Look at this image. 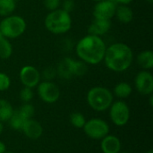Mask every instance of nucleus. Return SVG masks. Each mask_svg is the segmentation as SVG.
Instances as JSON below:
<instances>
[{"instance_id":"f257e3e1","label":"nucleus","mask_w":153,"mask_h":153,"mask_svg":"<svg viewBox=\"0 0 153 153\" xmlns=\"http://www.w3.org/2000/svg\"><path fill=\"white\" fill-rule=\"evenodd\" d=\"M106 48V45L100 36L89 34L77 43L76 53L85 63L97 65L104 59Z\"/></svg>"},{"instance_id":"f03ea898","label":"nucleus","mask_w":153,"mask_h":153,"mask_svg":"<svg viewBox=\"0 0 153 153\" xmlns=\"http://www.w3.org/2000/svg\"><path fill=\"white\" fill-rule=\"evenodd\" d=\"M134 54L130 47L124 43H115L106 48L104 60L107 67L114 72L127 70L133 62Z\"/></svg>"},{"instance_id":"7ed1b4c3","label":"nucleus","mask_w":153,"mask_h":153,"mask_svg":"<svg viewBox=\"0 0 153 153\" xmlns=\"http://www.w3.org/2000/svg\"><path fill=\"white\" fill-rule=\"evenodd\" d=\"M45 26L48 31L54 34H63L71 29L72 19L69 13L63 9H56L47 15Z\"/></svg>"},{"instance_id":"20e7f679","label":"nucleus","mask_w":153,"mask_h":153,"mask_svg":"<svg viewBox=\"0 0 153 153\" xmlns=\"http://www.w3.org/2000/svg\"><path fill=\"white\" fill-rule=\"evenodd\" d=\"M112 92L101 86L91 88L87 93V103L95 111L102 112L109 108L113 103Z\"/></svg>"},{"instance_id":"39448f33","label":"nucleus","mask_w":153,"mask_h":153,"mask_svg":"<svg viewBox=\"0 0 153 153\" xmlns=\"http://www.w3.org/2000/svg\"><path fill=\"white\" fill-rule=\"evenodd\" d=\"M26 29L24 19L17 15H8L0 22V33L6 39L21 36Z\"/></svg>"},{"instance_id":"423d86ee","label":"nucleus","mask_w":153,"mask_h":153,"mask_svg":"<svg viewBox=\"0 0 153 153\" xmlns=\"http://www.w3.org/2000/svg\"><path fill=\"white\" fill-rule=\"evenodd\" d=\"M82 129L85 134L92 140H101L109 134L108 124L100 118H91L86 121Z\"/></svg>"},{"instance_id":"0eeeda50","label":"nucleus","mask_w":153,"mask_h":153,"mask_svg":"<svg viewBox=\"0 0 153 153\" xmlns=\"http://www.w3.org/2000/svg\"><path fill=\"white\" fill-rule=\"evenodd\" d=\"M109 117L112 123L119 127L125 126L130 119V108L123 100H117L109 107Z\"/></svg>"},{"instance_id":"6e6552de","label":"nucleus","mask_w":153,"mask_h":153,"mask_svg":"<svg viewBox=\"0 0 153 153\" xmlns=\"http://www.w3.org/2000/svg\"><path fill=\"white\" fill-rule=\"evenodd\" d=\"M38 85V94L42 101L52 104L59 100L60 90L56 83L50 81H45Z\"/></svg>"},{"instance_id":"1a4fd4ad","label":"nucleus","mask_w":153,"mask_h":153,"mask_svg":"<svg viewBox=\"0 0 153 153\" xmlns=\"http://www.w3.org/2000/svg\"><path fill=\"white\" fill-rule=\"evenodd\" d=\"M116 4L111 0H103L98 2L93 9V16L95 19L110 20L116 13Z\"/></svg>"},{"instance_id":"9d476101","label":"nucleus","mask_w":153,"mask_h":153,"mask_svg":"<svg viewBox=\"0 0 153 153\" xmlns=\"http://www.w3.org/2000/svg\"><path fill=\"white\" fill-rule=\"evenodd\" d=\"M135 88L142 95H152L153 91L152 74L146 71L140 72L135 77Z\"/></svg>"},{"instance_id":"9b49d317","label":"nucleus","mask_w":153,"mask_h":153,"mask_svg":"<svg viewBox=\"0 0 153 153\" xmlns=\"http://www.w3.org/2000/svg\"><path fill=\"white\" fill-rule=\"evenodd\" d=\"M20 80L24 87L32 89L38 86L40 81V74L35 67L31 65H25L20 72Z\"/></svg>"},{"instance_id":"f8f14e48","label":"nucleus","mask_w":153,"mask_h":153,"mask_svg":"<svg viewBox=\"0 0 153 153\" xmlns=\"http://www.w3.org/2000/svg\"><path fill=\"white\" fill-rule=\"evenodd\" d=\"M22 132L30 140H38L43 134V127L39 122L30 118L24 122Z\"/></svg>"},{"instance_id":"ddd939ff","label":"nucleus","mask_w":153,"mask_h":153,"mask_svg":"<svg viewBox=\"0 0 153 153\" xmlns=\"http://www.w3.org/2000/svg\"><path fill=\"white\" fill-rule=\"evenodd\" d=\"M121 148V141L116 135L108 134L100 140V149L103 153H119Z\"/></svg>"},{"instance_id":"4468645a","label":"nucleus","mask_w":153,"mask_h":153,"mask_svg":"<svg viewBox=\"0 0 153 153\" xmlns=\"http://www.w3.org/2000/svg\"><path fill=\"white\" fill-rule=\"evenodd\" d=\"M111 27L110 20H100L95 19L90 25L88 29V32L90 35H95V36H101L107 33Z\"/></svg>"},{"instance_id":"2eb2a0df","label":"nucleus","mask_w":153,"mask_h":153,"mask_svg":"<svg viewBox=\"0 0 153 153\" xmlns=\"http://www.w3.org/2000/svg\"><path fill=\"white\" fill-rule=\"evenodd\" d=\"M115 14L117 15L119 22H121L122 23H129L130 22H132L134 18L133 10L130 7L126 6V4H122L117 7Z\"/></svg>"},{"instance_id":"dca6fc26","label":"nucleus","mask_w":153,"mask_h":153,"mask_svg":"<svg viewBox=\"0 0 153 153\" xmlns=\"http://www.w3.org/2000/svg\"><path fill=\"white\" fill-rule=\"evenodd\" d=\"M71 59L69 57L64 58L58 65L56 69V74L63 79H71L73 76L71 71Z\"/></svg>"},{"instance_id":"f3484780","label":"nucleus","mask_w":153,"mask_h":153,"mask_svg":"<svg viewBox=\"0 0 153 153\" xmlns=\"http://www.w3.org/2000/svg\"><path fill=\"white\" fill-rule=\"evenodd\" d=\"M14 109L12 104L3 99H0V121L1 122H7L12 115L13 114Z\"/></svg>"},{"instance_id":"a211bd4d","label":"nucleus","mask_w":153,"mask_h":153,"mask_svg":"<svg viewBox=\"0 0 153 153\" xmlns=\"http://www.w3.org/2000/svg\"><path fill=\"white\" fill-rule=\"evenodd\" d=\"M138 64L143 69H152L153 67V53L151 50L141 52L137 56Z\"/></svg>"},{"instance_id":"6ab92c4d","label":"nucleus","mask_w":153,"mask_h":153,"mask_svg":"<svg viewBox=\"0 0 153 153\" xmlns=\"http://www.w3.org/2000/svg\"><path fill=\"white\" fill-rule=\"evenodd\" d=\"M132 86L128 82H119L117 84L114 88V93L115 95L119 99H126L132 94Z\"/></svg>"},{"instance_id":"aec40b11","label":"nucleus","mask_w":153,"mask_h":153,"mask_svg":"<svg viewBox=\"0 0 153 153\" xmlns=\"http://www.w3.org/2000/svg\"><path fill=\"white\" fill-rule=\"evenodd\" d=\"M25 121H26V119L17 110H14L13 114L12 115V117H10V119L7 122L12 129L16 130V131H22V128Z\"/></svg>"},{"instance_id":"412c9836","label":"nucleus","mask_w":153,"mask_h":153,"mask_svg":"<svg viewBox=\"0 0 153 153\" xmlns=\"http://www.w3.org/2000/svg\"><path fill=\"white\" fill-rule=\"evenodd\" d=\"M13 53V48L5 37L0 33V58L8 59Z\"/></svg>"},{"instance_id":"4be33fe9","label":"nucleus","mask_w":153,"mask_h":153,"mask_svg":"<svg viewBox=\"0 0 153 153\" xmlns=\"http://www.w3.org/2000/svg\"><path fill=\"white\" fill-rule=\"evenodd\" d=\"M71 70L73 76H82L86 74L88 67L84 62L71 59Z\"/></svg>"},{"instance_id":"5701e85b","label":"nucleus","mask_w":153,"mask_h":153,"mask_svg":"<svg viewBox=\"0 0 153 153\" xmlns=\"http://www.w3.org/2000/svg\"><path fill=\"white\" fill-rule=\"evenodd\" d=\"M14 0H0V16H8L15 9Z\"/></svg>"},{"instance_id":"b1692460","label":"nucleus","mask_w":153,"mask_h":153,"mask_svg":"<svg viewBox=\"0 0 153 153\" xmlns=\"http://www.w3.org/2000/svg\"><path fill=\"white\" fill-rule=\"evenodd\" d=\"M70 123L71 125L78 129H82L83 128L85 123H86V119L85 117L80 113V112H74L70 115Z\"/></svg>"},{"instance_id":"393cba45","label":"nucleus","mask_w":153,"mask_h":153,"mask_svg":"<svg viewBox=\"0 0 153 153\" xmlns=\"http://www.w3.org/2000/svg\"><path fill=\"white\" fill-rule=\"evenodd\" d=\"M17 111L27 120V119H30L33 117L34 114H35V108L34 107L30 104V103H23L18 109Z\"/></svg>"},{"instance_id":"a878e982","label":"nucleus","mask_w":153,"mask_h":153,"mask_svg":"<svg viewBox=\"0 0 153 153\" xmlns=\"http://www.w3.org/2000/svg\"><path fill=\"white\" fill-rule=\"evenodd\" d=\"M33 96L34 94L30 88L24 87L20 91V99L23 103H30V101L33 99Z\"/></svg>"},{"instance_id":"bb28decb","label":"nucleus","mask_w":153,"mask_h":153,"mask_svg":"<svg viewBox=\"0 0 153 153\" xmlns=\"http://www.w3.org/2000/svg\"><path fill=\"white\" fill-rule=\"evenodd\" d=\"M11 85V80L9 76L4 73H0V91H4L9 89Z\"/></svg>"},{"instance_id":"cd10ccee","label":"nucleus","mask_w":153,"mask_h":153,"mask_svg":"<svg viewBox=\"0 0 153 153\" xmlns=\"http://www.w3.org/2000/svg\"><path fill=\"white\" fill-rule=\"evenodd\" d=\"M44 5L49 11L58 9L60 5V0H44Z\"/></svg>"},{"instance_id":"c85d7f7f","label":"nucleus","mask_w":153,"mask_h":153,"mask_svg":"<svg viewBox=\"0 0 153 153\" xmlns=\"http://www.w3.org/2000/svg\"><path fill=\"white\" fill-rule=\"evenodd\" d=\"M56 70H55L54 68H51V67L47 68L43 73V76H44V78H46L47 81H50L51 79H53L56 76Z\"/></svg>"},{"instance_id":"c756f323","label":"nucleus","mask_w":153,"mask_h":153,"mask_svg":"<svg viewBox=\"0 0 153 153\" xmlns=\"http://www.w3.org/2000/svg\"><path fill=\"white\" fill-rule=\"evenodd\" d=\"M74 8V3L73 0H65L63 3V10L67 13H70Z\"/></svg>"},{"instance_id":"7c9ffc66","label":"nucleus","mask_w":153,"mask_h":153,"mask_svg":"<svg viewBox=\"0 0 153 153\" xmlns=\"http://www.w3.org/2000/svg\"><path fill=\"white\" fill-rule=\"evenodd\" d=\"M6 152V146L5 144L0 141V153H4Z\"/></svg>"},{"instance_id":"2f4dec72","label":"nucleus","mask_w":153,"mask_h":153,"mask_svg":"<svg viewBox=\"0 0 153 153\" xmlns=\"http://www.w3.org/2000/svg\"><path fill=\"white\" fill-rule=\"evenodd\" d=\"M133 0H116V2L119 3V4H128L132 2Z\"/></svg>"},{"instance_id":"473e14b6","label":"nucleus","mask_w":153,"mask_h":153,"mask_svg":"<svg viewBox=\"0 0 153 153\" xmlns=\"http://www.w3.org/2000/svg\"><path fill=\"white\" fill-rule=\"evenodd\" d=\"M3 131H4V125H3V122L0 121V135L2 134Z\"/></svg>"},{"instance_id":"72a5a7b5","label":"nucleus","mask_w":153,"mask_h":153,"mask_svg":"<svg viewBox=\"0 0 153 153\" xmlns=\"http://www.w3.org/2000/svg\"><path fill=\"white\" fill-rule=\"evenodd\" d=\"M146 153H153V150H149Z\"/></svg>"},{"instance_id":"f704fd0d","label":"nucleus","mask_w":153,"mask_h":153,"mask_svg":"<svg viewBox=\"0 0 153 153\" xmlns=\"http://www.w3.org/2000/svg\"><path fill=\"white\" fill-rule=\"evenodd\" d=\"M119 153H129V152H126V151H125V152H121V151H120Z\"/></svg>"},{"instance_id":"c9c22d12","label":"nucleus","mask_w":153,"mask_h":153,"mask_svg":"<svg viewBox=\"0 0 153 153\" xmlns=\"http://www.w3.org/2000/svg\"><path fill=\"white\" fill-rule=\"evenodd\" d=\"M147 2H149V3H152L153 2V0H146Z\"/></svg>"},{"instance_id":"e433bc0d","label":"nucleus","mask_w":153,"mask_h":153,"mask_svg":"<svg viewBox=\"0 0 153 153\" xmlns=\"http://www.w3.org/2000/svg\"><path fill=\"white\" fill-rule=\"evenodd\" d=\"M93 1H96V2H100V1H103V0H93Z\"/></svg>"},{"instance_id":"4c0bfd02","label":"nucleus","mask_w":153,"mask_h":153,"mask_svg":"<svg viewBox=\"0 0 153 153\" xmlns=\"http://www.w3.org/2000/svg\"><path fill=\"white\" fill-rule=\"evenodd\" d=\"M4 153H14V152H5Z\"/></svg>"}]
</instances>
